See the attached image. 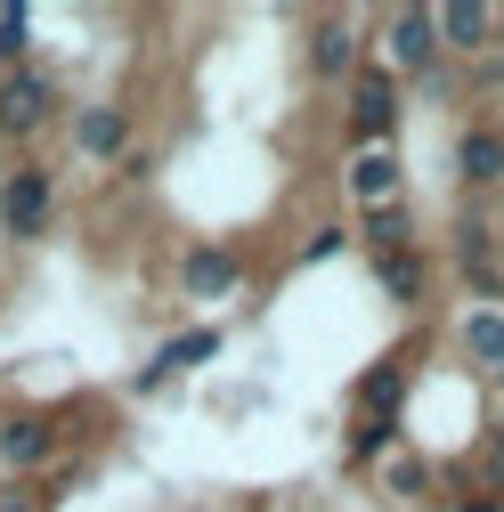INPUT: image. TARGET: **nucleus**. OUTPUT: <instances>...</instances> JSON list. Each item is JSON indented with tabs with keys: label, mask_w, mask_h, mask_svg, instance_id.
<instances>
[{
	"label": "nucleus",
	"mask_w": 504,
	"mask_h": 512,
	"mask_svg": "<svg viewBox=\"0 0 504 512\" xmlns=\"http://www.w3.org/2000/svg\"><path fill=\"white\" fill-rule=\"evenodd\" d=\"M82 147H122V122H114V114H90V122H82Z\"/></svg>",
	"instance_id": "nucleus-7"
},
{
	"label": "nucleus",
	"mask_w": 504,
	"mask_h": 512,
	"mask_svg": "<svg viewBox=\"0 0 504 512\" xmlns=\"http://www.w3.org/2000/svg\"><path fill=\"white\" fill-rule=\"evenodd\" d=\"M358 122H366V131H391V90H383V82L358 90Z\"/></svg>",
	"instance_id": "nucleus-4"
},
{
	"label": "nucleus",
	"mask_w": 504,
	"mask_h": 512,
	"mask_svg": "<svg viewBox=\"0 0 504 512\" xmlns=\"http://www.w3.org/2000/svg\"><path fill=\"white\" fill-rule=\"evenodd\" d=\"M49 106H41V82H9L0 90V122H9V131H25V122H41Z\"/></svg>",
	"instance_id": "nucleus-1"
},
{
	"label": "nucleus",
	"mask_w": 504,
	"mask_h": 512,
	"mask_svg": "<svg viewBox=\"0 0 504 512\" xmlns=\"http://www.w3.org/2000/svg\"><path fill=\"white\" fill-rule=\"evenodd\" d=\"M472 350L480 358H504V317H488V309L472 317Z\"/></svg>",
	"instance_id": "nucleus-6"
},
{
	"label": "nucleus",
	"mask_w": 504,
	"mask_h": 512,
	"mask_svg": "<svg viewBox=\"0 0 504 512\" xmlns=\"http://www.w3.org/2000/svg\"><path fill=\"white\" fill-rule=\"evenodd\" d=\"M41 204H49V187H41V179H17V187H9V228H33Z\"/></svg>",
	"instance_id": "nucleus-3"
},
{
	"label": "nucleus",
	"mask_w": 504,
	"mask_h": 512,
	"mask_svg": "<svg viewBox=\"0 0 504 512\" xmlns=\"http://www.w3.org/2000/svg\"><path fill=\"white\" fill-rule=\"evenodd\" d=\"M187 277H196V293H220V285H228V261H220V252H204V261L187 269Z\"/></svg>",
	"instance_id": "nucleus-8"
},
{
	"label": "nucleus",
	"mask_w": 504,
	"mask_h": 512,
	"mask_svg": "<svg viewBox=\"0 0 504 512\" xmlns=\"http://www.w3.org/2000/svg\"><path fill=\"white\" fill-rule=\"evenodd\" d=\"M496 480H504V439H496Z\"/></svg>",
	"instance_id": "nucleus-10"
},
{
	"label": "nucleus",
	"mask_w": 504,
	"mask_h": 512,
	"mask_svg": "<svg viewBox=\"0 0 504 512\" xmlns=\"http://www.w3.org/2000/svg\"><path fill=\"white\" fill-rule=\"evenodd\" d=\"M17 33H25V17H17V9H0V57L17 49Z\"/></svg>",
	"instance_id": "nucleus-9"
},
{
	"label": "nucleus",
	"mask_w": 504,
	"mask_h": 512,
	"mask_svg": "<svg viewBox=\"0 0 504 512\" xmlns=\"http://www.w3.org/2000/svg\"><path fill=\"white\" fill-rule=\"evenodd\" d=\"M431 33H439V17H399V57H407V66L431 49Z\"/></svg>",
	"instance_id": "nucleus-5"
},
{
	"label": "nucleus",
	"mask_w": 504,
	"mask_h": 512,
	"mask_svg": "<svg viewBox=\"0 0 504 512\" xmlns=\"http://www.w3.org/2000/svg\"><path fill=\"white\" fill-rule=\"evenodd\" d=\"M9 512H25V504H9Z\"/></svg>",
	"instance_id": "nucleus-11"
},
{
	"label": "nucleus",
	"mask_w": 504,
	"mask_h": 512,
	"mask_svg": "<svg viewBox=\"0 0 504 512\" xmlns=\"http://www.w3.org/2000/svg\"><path fill=\"white\" fill-rule=\"evenodd\" d=\"M391 179H399V171H391V155H366V163L350 171V187H358L366 204H383V196H391Z\"/></svg>",
	"instance_id": "nucleus-2"
}]
</instances>
